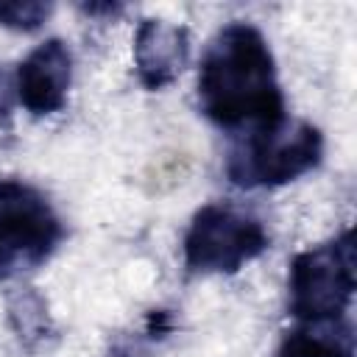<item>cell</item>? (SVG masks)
Instances as JSON below:
<instances>
[{
  "label": "cell",
  "mask_w": 357,
  "mask_h": 357,
  "mask_svg": "<svg viewBox=\"0 0 357 357\" xmlns=\"http://www.w3.org/2000/svg\"><path fill=\"white\" fill-rule=\"evenodd\" d=\"M198 109L226 131H262L287 120L276 61L257 25L229 22L209 39L198 67Z\"/></svg>",
  "instance_id": "6da1fadb"
},
{
  "label": "cell",
  "mask_w": 357,
  "mask_h": 357,
  "mask_svg": "<svg viewBox=\"0 0 357 357\" xmlns=\"http://www.w3.org/2000/svg\"><path fill=\"white\" fill-rule=\"evenodd\" d=\"M354 229L310 245L290 259L287 293L290 315L298 324H340L351 310L357 290Z\"/></svg>",
  "instance_id": "7a4b0ae2"
},
{
  "label": "cell",
  "mask_w": 357,
  "mask_h": 357,
  "mask_svg": "<svg viewBox=\"0 0 357 357\" xmlns=\"http://www.w3.org/2000/svg\"><path fill=\"white\" fill-rule=\"evenodd\" d=\"M324 159V134L307 120H284L245 134L226 156V178L234 187H282L315 170Z\"/></svg>",
  "instance_id": "3957f363"
},
{
  "label": "cell",
  "mask_w": 357,
  "mask_h": 357,
  "mask_svg": "<svg viewBox=\"0 0 357 357\" xmlns=\"http://www.w3.org/2000/svg\"><path fill=\"white\" fill-rule=\"evenodd\" d=\"M268 245L271 234L254 212L215 201L192 215L181 254L190 273H237L245 262L265 254Z\"/></svg>",
  "instance_id": "277c9868"
},
{
  "label": "cell",
  "mask_w": 357,
  "mask_h": 357,
  "mask_svg": "<svg viewBox=\"0 0 357 357\" xmlns=\"http://www.w3.org/2000/svg\"><path fill=\"white\" fill-rule=\"evenodd\" d=\"M64 240L47 195L22 178H0V279L45 265Z\"/></svg>",
  "instance_id": "5b68a950"
},
{
  "label": "cell",
  "mask_w": 357,
  "mask_h": 357,
  "mask_svg": "<svg viewBox=\"0 0 357 357\" xmlns=\"http://www.w3.org/2000/svg\"><path fill=\"white\" fill-rule=\"evenodd\" d=\"M73 81V53L64 39H45L36 45L14 73L17 100L33 114H56L67 103Z\"/></svg>",
  "instance_id": "8992f818"
},
{
  "label": "cell",
  "mask_w": 357,
  "mask_h": 357,
  "mask_svg": "<svg viewBox=\"0 0 357 357\" xmlns=\"http://www.w3.org/2000/svg\"><path fill=\"white\" fill-rule=\"evenodd\" d=\"M190 61V31L145 17L134 33V70L148 92L170 86Z\"/></svg>",
  "instance_id": "52a82bcc"
},
{
  "label": "cell",
  "mask_w": 357,
  "mask_h": 357,
  "mask_svg": "<svg viewBox=\"0 0 357 357\" xmlns=\"http://www.w3.org/2000/svg\"><path fill=\"white\" fill-rule=\"evenodd\" d=\"M276 357H354L351 324H298L282 337Z\"/></svg>",
  "instance_id": "ba28073f"
},
{
  "label": "cell",
  "mask_w": 357,
  "mask_h": 357,
  "mask_svg": "<svg viewBox=\"0 0 357 357\" xmlns=\"http://www.w3.org/2000/svg\"><path fill=\"white\" fill-rule=\"evenodd\" d=\"M8 312H11V324H14L17 335H20L28 346H31V340H42V337L50 332L47 307H45V301H42L36 293H31V290H25V293L17 298V304L11 301V304H8Z\"/></svg>",
  "instance_id": "9c48e42d"
},
{
  "label": "cell",
  "mask_w": 357,
  "mask_h": 357,
  "mask_svg": "<svg viewBox=\"0 0 357 357\" xmlns=\"http://www.w3.org/2000/svg\"><path fill=\"white\" fill-rule=\"evenodd\" d=\"M53 14V3L45 0H17V3H0V25L11 31L31 33L42 28V22Z\"/></svg>",
  "instance_id": "30bf717a"
},
{
  "label": "cell",
  "mask_w": 357,
  "mask_h": 357,
  "mask_svg": "<svg viewBox=\"0 0 357 357\" xmlns=\"http://www.w3.org/2000/svg\"><path fill=\"white\" fill-rule=\"evenodd\" d=\"M14 78H8V73L0 64V123L11 120V106H14Z\"/></svg>",
  "instance_id": "8fae6325"
},
{
  "label": "cell",
  "mask_w": 357,
  "mask_h": 357,
  "mask_svg": "<svg viewBox=\"0 0 357 357\" xmlns=\"http://www.w3.org/2000/svg\"><path fill=\"white\" fill-rule=\"evenodd\" d=\"M78 8H81L84 14H109V17H114V14L123 11L120 3H81Z\"/></svg>",
  "instance_id": "7c38bea8"
}]
</instances>
